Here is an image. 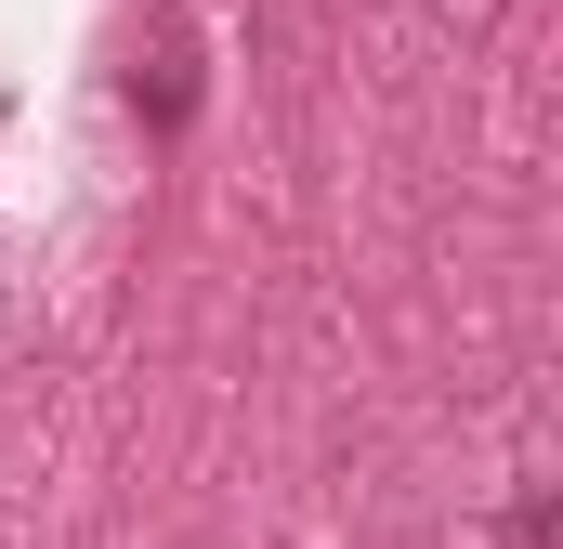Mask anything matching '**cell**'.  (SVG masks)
<instances>
[{
    "label": "cell",
    "mask_w": 563,
    "mask_h": 549,
    "mask_svg": "<svg viewBox=\"0 0 563 549\" xmlns=\"http://www.w3.org/2000/svg\"><path fill=\"white\" fill-rule=\"evenodd\" d=\"M511 549H551V497H525V511H511Z\"/></svg>",
    "instance_id": "cell-1"
}]
</instances>
